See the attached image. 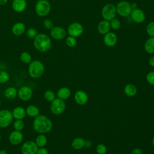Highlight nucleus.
I'll use <instances>...</instances> for the list:
<instances>
[{
    "mask_svg": "<svg viewBox=\"0 0 154 154\" xmlns=\"http://www.w3.org/2000/svg\"><path fill=\"white\" fill-rule=\"evenodd\" d=\"M96 151L99 154H105L106 152V148L105 145L100 144L97 146Z\"/></svg>",
    "mask_w": 154,
    "mask_h": 154,
    "instance_id": "obj_37",
    "label": "nucleus"
},
{
    "mask_svg": "<svg viewBox=\"0 0 154 154\" xmlns=\"http://www.w3.org/2000/svg\"><path fill=\"white\" fill-rule=\"evenodd\" d=\"M152 144H153V146H154V138H153V140H152Z\"/></svg>",
    "mask_w": 154,
    "mask_h": 154,
    "instance_id": "obj_45",
    "label": "nucleus"
},
{
    "mask_svg": "<svg viewBox=\"0 0 154 154\" xmlns=\"http://www.w3.org/2000/svg\"><path fill=\"white\" fill-rule=\"evenodd\" d=\"M116 11L117 13L120 16L126 17L130 15L132 7L131 4L126 1H120L116 5Z\"/></svg>",
    "mask_w": 154,
    "mask_h": 154,
    "instance_id": "obj_6",
    "label": "nucleus"
},
{
    "mask_svg": "<svg viewBox=\"0 0 154 154\" xmlns=\"http://www.w3.org/2000/svg\"><path fill=\"white\" fill-rule=\"evenodd\" d=\"M26 114L31 117H35L39 115L40 111L38 108L33 105H29L26 109Z\"/></svg>",
    "mask_w": 154,
    "mask_h": 154,
    "instance_id": "obj_22",
    "label": "nucleus"
},
{
    "mask_svg": "<svg viewBox=\"0 0 154 154\" xmlns=\"http://www.w3.org/2000/svg\"><path fill=\"white\" fill-rule=\"evenodd\" d=\"M10 79V75L4 70H0V83H5Z\"/></svg>",
    "mask_w": 154,
    "mask_h": 154,
    "instance_id": "obj_29",
    "label": "nucleus"
},
{
    "mask_svg": "<svg viewBox=\"0 0 154 154\" xmlns=\"http://www.w3.org/2000/svg\"><path fill=\"white\" fill-rule=\"evenodd\" d=\"M0 154H7L5 150H0Z\"/></svg>",
    "mask_w": 154,
    "mask_h": 154,
    "instance_id": "obj_44",
    "label": "nucleus"
},
{
    "mask_svg": "<svg viewBox=\"0 0 154 154\" xmlns=\"http://www.w3.org/2000/svg\"><path fill=\"white\" fill-rule=\"evenodd\" d=\"M131 5H132V9H134V8H137V4L136 2H133L132 4H131Z\"/></svg>",
    "mask_w": 154,
    "mask_h": 154,
    "instance_id": "obj_43",
    "label": "nucleus"
},
{
    "mask_svg": "<svg viewBox=\"0 0 154 154\" xmlns=\"http://www.w3.org/2000/svg\"><path fill=\"white\" fill-rule=\"evenodd\" d=\"M149 64H150V66L154 67V55L152 56L149 58Z\"/></svg>",
    "mask_w": 154,
    "mask_h": 154,
    "instance_id": "obj_41",
    "label": "nucleus"
},
{
    "mask_svg": "<svg viewBox=\"0 0 154 154\" xmlns=\"http://www.w3.org/2000/svg\"><path fill=\"white\" fill-rule=\"evenodd\" d=\"M45 71L43 64L39 60L32 61L28 66V73L32 78H38L42 76Z\"/></svg>",
    "mask_w": 154,
    "mask_h": 154,
    "instance_id": "obj_3",
    "label": "nucleus"
},
{
    "mask_svg": "<svg viewBox=\"0 0 154 154\" xmlns=\"http://www.w3.org/2000/svg\"><path fill=\"white\" fill-rule=\"evenodd\" d=\"M44 97L47 101L52 102L55 99V95L52 91L47 90L44 93Z\"/></svg>",
    "mask_w": 154,
    "mask_h": 154,
    "instance_id": "obj_30",
    "label": "nucleus"
},
{
    "mask_svg": "<svg viewBox=\"0 0 154 154\" xmlns=\"http://www.w3.org/2000/svg\"><path fill=\"white\" fill-rule=\"evenodd\" d=\"M124 91L126 95L129 96H134L137 93V88L132 84H128L125 86Z\"/></svg>",
    "mask_w": 154,
    "mask_h": 154,
    "instance_id": "obj_26",
    "label": "nucleus"
},
{
    "mask_svg": "<svg viewBox=\"0 0 154 154\" xmlns=\"http://www.w3.org/2000/svg\"><path fill=\"white\" fill-rule=\"evenodd\" d=\"M131 154H143V152L141 149L137 148L132 151Z\"/></svg>",
    "mask_w": 154,
    "mask_h": 154,
    "instance_id": "obj_40",
    "label": "nucleus"
},
{
    "mask_svg": "<svg viewBox=\"0 0 154 154\" xmlns=\"http://www.w3.org/2000/svg\"><path fill=\"white\" fill-rule=\"evenodd\" d=\"M32 128L37 133L44 134L51 131L52 123L46 116L44 115H38L33 120Z\"/></svg>",
    "mask_w": 154,
    "mask_h": 154,
    "instance_id": "obj_1",
    "label": "nucleus"
},
{
    "mask_svg": "<svg viewBox=\"0 0 154 154\" xmlns=\"http://www.w3.org/2000/svg\"><path fill=\"white\" fill-rule=\"evenodd\" d=\"M26 0H13L12 1V8L17 13L23 12L26 8Z\"/></svg>",
    "mask_w": 154,
    "mask_h": 154,
    "instance_id": "obj_16",
    "label": "nucleus"
},
{
    "mask_svg": "<svg viewBox=\"0 0 154 154\" xmlns=\"http://www.w3.org/2000/svg\"><path fill=\"white\" fill-rule=\"evenodd\" d=\"M72 146L75 149H81L85 146V141L82 138H76L72 141Z\"/></svg>",
    "mask_w": 154,
    "mask_h": 154,
    "instance_id": "obj_25",
    "label": "nucleus"
},
{
    "mask_svg": "<svg viewBox=\"0 0 154 154\" xmlns=\"http://www.w3.org/2000/svg\"><path fill=\"white\" fill-rule=\"evenodd\" d=\"M23 134L19 131H12L8 137L10 143L13 145H18L20 144L23 141Z\"/></svg>",
    "mask_w": 154,
    "mask_h": 154,
    "instance_id": "obj_14",
    "label": "nucleus"
},
{
    "mask_svg": "<svg viewBox=\"0 0 154 154\" xmlns=\"http://www.w3.org/2000/svg\"><path fill=\"white\" fill-rule=\"evenodd\" d=\"M103 42L107 46H114L117 42V35L114 32H108L104 35Z\"/></svg>",
    "mask_w": 154,
    "mask_h": 154,
    "instance_id": "obj_15",
    "label": "nucleus"
},
{
    "mask_svg": "<svg viewBox=\"0 0 154 154\" xmlns=\"http://www.w3.org/2000/svg\"><path fill=\"white\" fill-rule=\"evenodd\" d=\"M51 36L52 38L57 40H60L63 39L66 35V32L65 29L61 26H54L50 32Z\"/></svg>",
    "mask_w": 154,
    "mask_h": 154,
    "instance_id": "obj_13",
    "label": "nucleus"
},
{
    "mask_svg": "<svg viewBox=\"0 0 154 154\" xmlns=\"http://www.w3.org/2000/svg\"><path fill=\"white\" fill-rule=\"evenodd\" d=\"M17 95L20 100L23 101H27L32 97V90L28 86H22L17 91Z\"/></svg>",
    "mask_w": 154,
    "mask_h": 154,
    "instance_id": "obj_11",
    "label": "nucleus"
},
{
    "mask_svg": "<svg viewBox=\"0 0 154 154\" xmlns=\"http://www.w3.org/2000/svg\"><path fill=\"white\" fill-rule=\"evenodd\" d=\"M101 14L102 17L105 20L110 21L111 20L114 19L116 16V7L114 4L111 3L106 4L102 8Z\"/></svg>",
    "mask_w": 154,
    "mask_h": 154,
    "instance_id": "obj_5",
    "label": "nucleus"
},
{
    "mask_svg": "<svg viewBox=\"0 0 154 154\" xmlns=\"http://www.w3.org/2000/svg\"><path fill=\"white\" fill-rule=\"evenodd\" d=\"M66 105L63 100L57 98L55 99L51 102V111L55 115H59L61 114L65 109Z\"/></svg>",
    "mask_w": 154,
    "mask_h": 154,
    "instance_id": "obj_8",
    "label": "nucleus"
},
{
    "mask_svg": "<svg viewBox=\"0 0 154 154\" xmlns=\"http://www.w3.org/2000/svg\"><path fill=\"white\" fill-rule=\"evenodd\" d=\"M84 31L83 26L79 22H73L70 24L67 28V32L69 35L78 37L80 36Z\"/></svg>",
    "mask_w": 154,
    "mask_h": 154,
    "instance_id": "obj_9",
    "label": "nucleus"
},
{
    "mask_svg": "<svg viewBox=\"0 0 154 154\" xmlns=\"http://www.w3.org/2000/svg\"><path fill=\"white\" fill-rule=\"evenodd\" d=\"M8 0H0V5H5L7 3Z\"/></svg>",
    "mask_w": 154,
    "mask_h": 154,
    "instance_id": "obj_42",
    "label": "nucleus"
},
{
    "mask_svg": "<svg viewBox=\"0 0 154 154\" xmlns=\"http://www.w3.org/2000/svg\"><path fill=\"white\" fill-rule=\"evenodd\" d=\"M1 135H0V140H1Z\"/></svg>",
    "mask_w": 154,
    "mask_h": 154,
    "instance_id": "obj_47",
    "label": "nucleus"
},
{
    "mask_svg": "<svg viewBox=\"0 0 154 154\" xmlns=\"http://www.w3.org/2000/svg\"><path fill=\"white\" fill-rule=\"evenodd\" d=\"M13 127L14 130L16 131H22L23 128H24V123L22 120H16L14 124H13Z\"/></svg>",
    "mask_w": 154,
    "mask_h": 154,
    "instance_id": "obj_31",
    "label": "nucleus"
},
{
    "mask_svg": "<svg viewBox=\"0 0 154 154\" xmlns=\"http://www.w3.org/2000/svg\"><path fill=\"white\" fill-rule=\"evenodd\" d=\"M13 119L12 112L8 109H2L0 111V127L5 128L8 127Z\"/></svg>",
    "mask_w": 154,
    "mask_h": 154,
    "instance_id": "obj_7",
    "label": "nucleus"
},
{
    "mask_svg": "<svg viewBox=\"0 0 154 154\" xmlns=\"http://www.w3.org/2000/svg\"><path fill=\"white\" fill-rule=\"evenodd\" d=\"M13 118L16 120H22L26 116V111L21 106L16 107L12 112Z\"/></svg>",
    "mask_w": 154,
    "mask_h": 154,
    "instance_id": "obj_20",
    "label": "nucleus"
},
{
    "mask_svg": "<svg viewBox=\"0 0 154 154\" xmlns=\"http://www.w3.org/2000/svg\"><path fill=\"white\" fill-rule=\"evenodd\" d=\"M20 59L22 62L25 64H29L31 62V54L26 51L22 52L20 55Z\"/></svg>",
    "mask_w": 154,
    "mask_h": 154,
    "instance_id": "obj_28",
    "label": "nucleus"
},
{
    "mask_svg": "<svg viewBox=\"0 0 154 154\" xmlns=\"http://www.w3.org/2000/svg\"><path fill=\"white\" fill-rule=\"evenodd\" d=\"M146 79L149 84L154 85V71L150 72L147 75Z\"/></svg>",
    "mask_w": 154,
    "mask_h": 154,
    "instance_id": "obj_38",
    "label": "nucleus"
},
{
    "mask_svg": "<svg viewBox=\"0 0 154 154\" xmlns=\"http://www.w3.org/2000/svg\"><path fill=\"white\" fill-rule=\"evenodd\" d=\"M35 11L38 16L45 17L51 11V4L46 0H38L35 4Z\"/></svg>",
    "mask_w": 154,
    "mask_h": 154,
    "instance_id": "obj_4",
    "label": "nucleus"
},
{
    "mask_svg": "<svg viewBox=\"0 0 154 154\" xmlns=\"http://www.w3.org/2000/svg\"><path fill=\"white\" fill-rule=\"evenodd\" d=\"M25 25L23 22H17L14 23L11 28L13 34L15 35L19 36L22 35L25 31Z\"/></svg>",
    "mask_w": 154,
    "mask_h": 154,
    "instance_id": "obj_17",
    "label": "nucleus"
},
{
    "mask_svg": "<svg viewBox=\"0 0 154 154\" xmlns=\"http://www.w3.org/2000/svg\"><path fill=\"white\" fill-rule=\"evenodd\" d=\"M36 154H49V152L46 149L43 147H39L38 149Z\"/></svg>",
    "mask_w": 154,
    "mask_h": 154,
    "instance_id": "obj_39",
    "label": "nucleus"
},
{
    "mask_svg": "<svg viewBox=\"0 0 154 154\" xmlns=\"http://www.w3.org/2000/svg\"><path fill=\"white\" fill-rule=\"evenodd\" d=\"M43 26L47 29H51L54 27V22L49 19H46L43 21Z\"/></svg>",
    "mask_w": 154,
    "mask_h": 154,
    "instance_id": "obj_36",
    "label": "nucleus"
},
{
    "mask_svg": "<svg viewBox=\"0 0 154 154\" xmlns=\"http://www.w3.org/2000/svg\"><path fill=\"white\" fill-rule=\"evenodd\" d=\"M4 95L8 99H13L17 95V91L14 87H8L5 90Z\"/></svg>",
    "mask_w": 154,
    "mask_h": 154,
    "instance_id": "obj_24",
    "label": "nucleus"
},
{
    "mask_svg": "<svg viewBox=\"0 0 154 154\" xmlns=\"http://www.w3.org/2000/svg\"><path fill=\"white\" fill-rule=\"evenodd\" d=\"M146 32L149 36L154 37V22H150L147 25Z\"/></svg>",
    "mask_w": 154,
    "mask_h": 154,
    "instance_id": "obj_34",
    "label": "nucleus"
},
{
    "mask_svg": "<svg viewBox=\"0 0 154 154\" xmlns=\"http://www.w3.org/2000/svg\"><path fill=\"white\" fill-rule=\"evenodd\" d=\"M70 96V90L67 87H63L57 91V96L58 98L64 100Z\"/></svg>",
    "mask_w": 154,
    "mask_h": 154,
    "instance_id": "obj_23",
    "label": "nucleus"
},
{
    "mask_svg": "<svg viewBox=\"0 0 154 154\" xmlns=\"http://www.w3.org/2000/svg\"><path fill=\"white\" fill-rule=\"evenodd\" d=\"M75 100L79 105H84L88 100V96L84 91L79 90L75 93Z\"/></svg>",
    "mask_w": 154,
    "mask_h": 154,
    "instance_id": "obj_19",
    "label": "nucleus"
},
{
    "mask_svg": "<svg viewBox=\"0 0 154 154\" xmlns=\"http://www.w3.org/2000/svg\"><path fill=\"white\" fill-rule=\"evenodd\" d=\"M33 45L38 51L45 52L51 49L52 42L48 35L44 33H40L34 38Z\"/></svg>",
    "mask_w": 154,
    "mask_h": 154,
    "instance_id": "obj_2",
    "label": "nucleus"
},
{
    "mask_svg": "<svg viewBox=\"0 0 154 154\" xmlns=\"http://www.w3.org/2000/svg\"><path fill=\"white\" fill-rule=\"evenodd\" d=\"M38 35L37 31L34 28H29L26 31V35L29 38L34 39Z\"/></svg>",
    "mask_w": 154,
    "mask_h": 154,
    "instance_id": "obj_32",
    "label": "nucleus"
},
{
    "mask_svg": "<svg viewBox=\"0 0 154 154\" xmlns=\"http://www.w3.org/2000/svg\"><path fill=\"white\" fill-rule=\"evenodd\" d=\"M130 15L132 20L137 23L143 22L146 19V16L144 11L139 8L132 9Z\"/></svg>",
    "mask_w": 154,
    "mask_h": 154,
    "instance_id": "obj_12",
    "label": "nucleus"
},
{
    "mask_svg": "<svg viewBox=\"0 0 154 154\" xmlns=\"http://www.w3.org/2000/svg\"><path fill=\"white\" fill-rule=\"evenodd\" d=\"M38 147L36 143L32 141H27L25 142L21 147L22 154H36Z\"/></svg>",
    "mask_w": 154,
    "mask_h": 154,
    "instance_id": "obj_10",
    "label": "nucleus"
},
{
    "mask_svg": "<svg viewBox=\"0 0 154 154\" xmlns=\"http://www.w3.org/2000/svg\"><path fill=\"white\" fill-rule=\"evenodd\" d=\"M144 49L149 54H154V37H150L146 41Z\"/></svg>",
    "mask_w": 154,
    "mask_h": 154,
    "instance_id": "obj_21",
    "label": "nucleus"
},
{
    "mask_svg": "<svg viewBox=\"0 0 154 154\" xmlns=\"http://www.w3.org/2000/svg\"><path fill=\"white\" fill-rule=\"evenodd\" d=\"M66 43L67 46L70 48H72L76 45V40L75 37L69 35L66 39Z\"/></svg>",
    "mask_w": 154,
    "mask_h": 154,
    "instance_id": "obj_33",
    "label": "nucleus"
},
{
    "mask_svg": "<svg viewBox=\"0 0 154 154\" xmlns=\"http://www.w3.org/2000/svg\"><path fill=\"white\" fill-rule=\"evenodd\" d=\"M35 143L38 147H43L45 146L47 143V138L45 135L41 134L37 137Z\"/></svg>",
    "mask_w": 154,
    "mask_h": 154,
    "instance_id": "obj_27",
    "label": "nucleus"
},
{
    "mask_svg": "<svg viewBox=\"0 0 154 154\" xmlns=\"http://www.w3.org/2000/svg\"><path fill=\"white\" fill-rule=\"evenodd\" d=\"M111 29V26L109 21L103 20L100 22L97 25V31L98 32L102 35H105Z\"/></svg>",
    "mask_w": 154,
    "mask_h": 154,
    "instance_id": "obj_18",
    "label": "nucleus"
},
{
    "mask_svg": "<svg viewBox=\"0 0 154 154\" xmlns=\"http://www.w3.org/2000/svg\"><path fill=\"white\" fill-rule=\"evenodd\" d=\"M1 100H0V106H1Z\"/></svg>",
    "mask_w": 154,
    "mask_h": 154,
    "instance_id": "obj_46",
    "label": "nucleus"
},
{
    "mask_svg": "<svg viewBox=\"0 0 154 154\" xmlns=\"http://www.w3.org/2000/svg\"><path fill=\"white\" fill-rule=\"evenodd\" d=\"M110 26H111V28L114 30H117L119 29L120 28V26H121V23L117 19H113L112 20H110Z\"/></svg>",
    "mask_w": 154,
    "mask_h": 154,
    "instance_id": "obj_35",
    "label": "nucleus"
}]
</instances>
